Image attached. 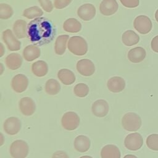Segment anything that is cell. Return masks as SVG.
I'll return each mask as SVG.
<instances>
[{
    "label": "cell",
    "mask_w": 158,
    "mask_h": 158,
    "mask_svg": "<svg viewBox=\"0 0 158 158\" xmlns=\"http://www.w3.org/2000/svg\"><path fill=\"white\" fill-rule=\"evenodd\" d=\"M80 121V117L77 114L74 112L69 111L63 115L61 119V123L64 129L72 131L78 128Z\"/></svg>",
    "instance_id": "8992f818"
},
{
    "label": "cell",
    "mask_w": 158,
    "mask_h": 158,
    "mask_svg": "<svg viewBox=\"0 0 158 158\" xmlns=\"http://www.w3.org/2000/svg\"><path fill=\"white\" fill-rule=\"evenodd\" d=\"M146 56L145 49L142 47H136L131 49L128 52V59L133 63L142 62Z\"/></svg>",
    "instance_id": "e0dca14e"
},
{
    "label": "cell",
    "mask_w": 158,
    "mask_h": 158,
    "mask_svg": "<svg viewBox=\"0 0 158 158\" xmlns=\"http://www.w3.org/2000/svg\"><path fill=\"white\" fill-rule=\"evenodd\" d=\"M41 6L46 12H51L53 9V5L50 0H38Z\"/></svg>",
    "instance_id": "d6a6232c"
},
{
    "label": "cell",
    "mask_w": 158,
    "mask_h": 158,
    "mask_svg": "<svg viewBox=\"0 0 158 158\" xmlns=\"http://www.w3.org/2000/svg\"><path fill=\"white\" fill-rule=\"evenodd\" d=\"M21 121L15 117L7 118L3 124V128L6 133L10 135H16L21 129Z\"/></svg>",
    "instance_id": "ba28073f"
},
{
    "label": "cell",
    "mask_w": 158,
    "mask_h": 158,
    "mask_svg": "<svg viewBox=\"0 0 158 158\" xmlns=\"http://www.w3.org/2000/svg\"><path fill=\"white\" fill-rule=\"evenodd\" d=\"M142 124L141 117L136 113L128 112L122 118V125L128 131H135L139 129Z\"/></svg>",
    "instance_id": "3957f363"
},
{
    "label": "cell",
    "mask_w": 158,
    "mask_h": 158,
    "mask_svg": "<svg viewBox=\"0 0 158 158\" xmlns=\"http://www.w3.org/2000/svg\"><path fill=\"white\" fill-rule=\"evenodd\" d=\"M120 2L126 7L135 8L138 6L139 0H120Z\"/></svg>",
    "instance_id": "836d02e7"
},
{
    "label": "cell",
    "mask_w": 158,
    "mask_h": 158,
    "mask_svg": "<svg viewBox=\"0 0 158 158\" xmlns=\"http://www.w3.org/2000/svg\"><path fill=\"white\" fill-rule=\"evenodd\" d=\"M2 39L8 49L11 51H18L21 48V43L14 35L12 31L7 29L2 33Z\"/></svg>",
    "instance_id": "9c48e42d"
},
{
    "label": "cell",
    "mask_w": 158,
    "mask_h": 158,
    "mask_svg": "<svg viewBox=\"0 0 158 158\" xmlns=\"http://www.w3.org/2000/svg\"><path fill=\"white\" fill-rule=\"evenodd\" d=\"M123 158H138L136 156L132 154H127L123 157Z\"/></svg>",
    "instance_id": "74e56055"
},
{
    "label": "cell",
    "mask_w": 158,
    "mask_h": 158,
    "mask_svg": "<svg viewBox=\"0 0 158 158\" xmlns=\"http://www.w3.org/2000/svg\"><path fill=\"white\" fill-rule=\"evenodd\" d=\"M60 85L55 79L51 78L47 80L45 84V91L50 95H55L59 93Z\"/></svg>",
    "instance_id": "83f0119b"
},
{
    "label": "cell",
    "mask_w": 158,
    "mask_h": 158,
    "mask_svg": "<svg viewBox=\"0 0 158 158\" xmlns=\"http://www.w3.org/2000/svg\"><path fill=\"white\" fill-rule=\"evenodd\" d=\"M124 144L128 150L137 151L139 149L143 144V137L138 133L128 134L125 138Z\"/></svg>",
    "instance_id": "52a82bcc"
},
{
    "label": "cell",
    "mask_w": 158,
    "mask_h": 158,
    "mask_svg": "<svg viewBox=\"0 0 158 158\" xmlns=\"http://www.w3.org/2000/svg\"><path fill=\"white\" fill-rule=\"evenodd\" d=\"M33 73L38 77H42L46 75L48 72V66L46 62L43 60H38L34 62L31 65Z\"/></svg>",
    "instance_id": "cb8c5ba5"
},
{
    "label": "cell",
    "mask_w": 158,
    "mask_h": 158,
    "mask_svg": "<svg viewBox=\"0 0 158 158\" xmlns=\"http://www.w3.org/2000/svg\"><path fill=\"white\" fill-rule=\"evenodd\" d=\"M80 158H93V157L91 156H83L80 157Z\"/></svg>",
    "instance_id": "ab89813d"
},
{
    "label": "cell",
    "mask_w": 158,
    "mask_h": 158,
    "mask_svg": "<svg viewBox=\"0 0 158 158\" xmlns=\"http://www.w3.org/2000/svg\"><path fill=\"white\" fill-rule=\"evenodd\" d=\"M43 14V10L38 6H32L27 8L25 9L23 12V16L29 19L40 17Z\"/></svg>",
    "instance_id": "f1b7e54d"
},
{
    "label": "cell",
    "mask_w": 158,
    "mask_h": 158,
    "mask_svg": "<svg viewBox=\"0 0 158 158\" xmlns=\"http://www.w3.org/2000/svg\"><path fill=\"white\" fill-rule=\"evenodd\" d=\"M69 38V35H63L59 36L55 42V52L58 55H62L66 49L67 42Z\"/></svg>",
    "instance_id": "4316f807"
},
{
    "label": "cell",
    "mask_w": 158,
    "mask_h": 158,
    "mask_svg": "<svg viewBox=\"0 0 158 158\" xmlns=\"http://www.w3.org/2000/svg\"><path fill=\"white\" fill-rule=\"evenodd\" d=\"M107 86L109 91L112 93H119L125 88L124 79L120 77H113L108 80Z\"/></svg>",
    "instance_id": "2e32d148"
},
{
    "label": "cell",
    "mask_w": 158,
    "mask_h": 158,
    "mask_svg": "<svg viewBox=\"0 0 158 158\" xmlns=\"http://www.w3.org/2000/svg\"><path fill=\"white\" fill-rule=\"evenodd\" d=\"M77 70L82 75L89 77L95 72V66L93 62L88 59H81L77 63Z\"/></svg>",
    "instance_id": "8fae6325"
},
{
    "label": "cell",
    "mask_w": 158,
    "mask_h": 158,
    "mask_svg": "<svg viewBox=\"0 0 158 158\" xmlns=\"http://www.w3.org/2000/svg\"><path fill=\"white\" fill-rule=\"evenodd\" d=\"M155 19H156V20L158 22V9L156 10L155 13Z\"/></svg>",
    "instance_id": "f35d334b"
},
{
    "label": "cell",
    "mask_w": 158,
    "mask_h": 158,
    "mask_svg": "<svg viewBox=\"0 0 158 158\" xmlns=\"http://www.w3.org/2000/svg\"><path fill=\"white\" fill-rule=\"evenodd\" d=\"M27 28V22L23 20H17L14 23L13 30L15 35L18 38H23L26 36Z\"/></svg>",
    "instance_id": "484cf974"
},
{
    "label": "cell",
    "mask_w": 158,
    "mask_h": 158,
    "mask_svg": "<svg viewBox=\"0 0 158 158\" xmlns=\"http://www.w3.org/2000/svg\"><path fill=\"white\" fill-rule=\"evenodd\" d=\"M151 47L153 51L158 53V35L152 38L151 43Z\"/></svg>",
    "instance_id": "d590c367"
},
{
    "label": "cell",
    "mask_w": 158,
    "mask_h": 158,
    "mask_svg": "<svg viewBox=\"0 0 158 158\" xmlns=\"http://www.w3.org/2000/svg\"><path fill=\"white\" fill-rule=\"evenodd\" d=\"M68 48L72 54L76 56H83L88 51V44L83 38L74 36L69 39Z\"/></svg>",
    "instance_id": "7a4b0ae2"
},
{
    "label": "cell",
    "mask_w": 158,
    "mask_h": 158,
    "mask_svg": "<svg viewBox=\"0 0 158 158\" xmlns=\"http://www.w3.org/2000/svg\"><path fill=\"white\" fill-rule=\"evenodd\" d=\"M13 14L12 8L7 4L1 3L0 4V18L2 19H7Z\"/></svg>",
    "instance_id": "4dcf8cb0"
},
{
    "label": "cell",
    "mask_w": 158,
    "mask_h": 158,
    "mask_svg": "<svg viewBox=\"0 0 158 158\" xmlns=\"http://www.w3.org/2000/svg\"><path fill=\"white\" fill-rule=\"evenodd\" d=\"M135 30L142 35H146L151 31L152 23L151 19L146 15H140L137 16L133 22Z\"/></svg>",
    "instance_id": "5b68a950"
},
{
    "label": "cell",
    "mask_w": 158,
    "mask_h": 158,
    "mask_svg": "<svg viewBox=\"0 0 158 158\" xmlns=\"http://www.w3.org/2000/svg\"><path fill=\"white\" fill-rule=\"evenodd\" d=\"M123 43L127 46H131L136 44L139 41V36L133 30H127L122 36Z\"/></svg>",
    "instance_id": "603a6c76"
},
{
    "label": "cell",
    "mask_w": 158,
    "mask_h": 158,
    "mask_svg": "<svg viewBox=\"0 0 158 158\" xmlns=\"http://www.w3.org/2000/svg\"><path fill=\"white\" fill-rule=\"evenodd\" d=\"M57 77L59 80L65 85L73 84L75 81V76L73 72L67 69H62L59 70Z\"/></svg>",
    "instance_id": "7402d4cb"
},
{
    "label": "cell",
    "mask_w": 158,
    "mask_h": 158,
    "mask_svg": "<svg viewBox=\"0 0 158 158\" xmlns=\"http://www.w3.org/2000/svg\"><path fill=\"white\" fill-rule=\"evenodd\" d=\"M41 51L36 45H28L25 48L23 51V56L24 59L28 62L34 60L40 56Z\"/></svg>",
    "instance_id": "ffe728a7"
},
{
    "label": "cell",
    "mask_w": 158,
    "mask_h": 158,
    "mask_svg": "<svg viewBox=\"0 0 158 158\" xmlns=\"http://www.w3.org/2000/svg\"><path fill=\"white\" fill-rule=\"evenodd\" d=\"M72 0H55L54 7L56 9H61L67 7Z\"/></svg>",
    "instance_id": "e575fe53"
},
{
    "label": "cell",
    "mask_w": 158,
    "mask_h": 158,
    "mask_svg": "<svg viewBox=\"0 0 158 158\" xmlns=\"http://www.w3.org/2000/svg\"><path fill=\"white\" fill-rule=\"evenodd\" d=\"M9 152L13 158H25L29 152L28 145L25 141L15 140L11 144Z\"/></svg>",
    "instance_id": "277c9868"
},
{
    "label": "cell",
    "mask_w": 158,
    "mask_h": 158,
    "mask_svg": "<svg viewBox=\"0 0 158 158\" xmlns=\"http://www.w3.org/2000/svg\"><path fill=\"white\" fill-rule=\"evenodd\" d=\"M96 14V8L91 4H85L81 5L77 10L78 16L85 21L91 20Z\"/></svg>",
    "instance_id": "5bb4252c"
},
{
    "label": "cell",
    "mask_w": 158,
    "mask_h": 158,
    "mask_svg": "<svg viewBox=\"0 0 158 158\" xmlns=\"http://www.w3.org/2000/svg\"><path fill=\"white\" fill-rule=\"evenodd\" d=\"M118 5L116 0H103L99 6L101 13L104 15H111L118 10Z\"/></svg>",
    "instance_id": "9a60e30c"
},
{
    "label": "cell",
    "mask_w": 158,
    "mask_h": 158,
    "mask_svg": "<svg viewBox=\"0 0 158 158\" xmlns=\"http://www.w3.org/2000/svg\"><path fill=\"white\" fill-rule=\"evenodd\" d=\"M109 109V104L104 99L96 100L91 106L92 113L98 117H105L108 114Z\"/></svg>",
    "instance_id": "4fadbf2b"
},
{
    "label": "cell",
    "mask_w": 158,
    "mask_h": 158,
    "mask_svg": "<svg viewBox=\"0 0 158 158\" xmlns=\"http://www.w3.org/2000/svg\"><path fill=\"white\" fill-rule=\"evenodd\" d=\"M91 142L89 139L85 135H79L77 136L73 142L75 149L80 152H86L90 148Z\"/></svg>",
    "instance_id": "ac0fdd59"
},
{
    "label": "cell",
    "mask_w": 158,
    "mask_h": 158,
    "mask_svg": "<svg viewBox=\"0 0 158 158\" xmlns=\"http://www.w3.org/2000/svg\"><path fill=\"white\" fill-rule=\"evenodd\" d=\"M64 30L69 33H77L81 30V23L74 18H70L66 20L63 25Z\"/></svg>",
    "instance_id": "d4e9b609"
},
{
    "label": "cell",
    "mask_w": 158,
    "mask_h": 158,
    "mask_svg": "<svg viewBox=\"0 0 158 158\" xmlns=\"http://www.w3.org/2000/svg\"><path fill=\"white\" fill-rule=\"evenodd\" d=\"M22 64V58L18 53L9 54L6 58V64L10 70H17L20 67Z\"/></svg>",
    "instance_id": "44dd1931"
},
{
    "label": "cell",
    "mask_w": 158,
    "mask_h": 158,
    "mask_svg": "<svg viewBox=\"0 0 158 158\" xmlns=\"http://www.w3.org/2000/svg\"><path fill=\"white\" fill-rule=\"evenodd\" d=\"M28 85V79L23 74H17L15 75L11 81V86L13 90L18 93L25 91Z\"/></svg>",
    "instance_id": "30bf717a"
},
{
    "label": "cell",
    "mask_w": 158,
    "mask_h": 158,
    "mask_svg": "<svg viewBox=\"0 0 158 158\" xmlns=\"http://www.w3.org/2000/svg\"><path fill=\"white\" fill-rule=\"evenodd\" d=\"M55 28L52 22L44 17H38L28 25L27 35L35 45L43 46L50 43L55 36Z\"/></svg>",
    "instance_id": "6da1fadb"
},
{
    "label": "cell",
    "mask_w": 158,
    "mask_h": 158,
    "mask_svg": "<svg viewBox=\"0 0 158 158\" xmlns=\"http://www.w3.org/2000/svg\"><path fill=\"white\" fill-rule=\"evenodd\" d=\"M74 94L79 98H84L89 93V87L85 83H78L73 88Z\"/></svg>",
    "instance_id": "f546056e"
},
{
    "label": "cell",
    "mask_w": 158,
    "mask_h": 158,
    "mask_svg": "<svg viewBox=\"0 0 158 158\" xmlns=\"http://www.w3.org/2000/svg\"><path fill=\"white\" fill-rule=\"evenodd\" d=\"M120 156L119 149L114 144H107L101 151V158H120Z\"/></svg>",
    "instance_id": "d6986e66"
},
{
    "label": "cell",
    "mask_w": 158,
    "mask_h": 158,
    "mask_svg": "<svg viewBox=\"0 0 158 158\" xmlns=\"http://www.w3.org/2000/svg\"><path fill=\"white\" fill-rule=\"evenodd\" d=\"M146 145L151 150L158 151V134H151L146 138Z\"/></svg>",
    "instance_id": "1f68e13d"
},
{
    "label": "cell",
    "mask_w": 158,
    "mask_h": 158,
    "mask_svg": "<svg viewBox=\"0 0 158 158\" xmlns=\"http://www.w3.org/2000/svg\"><path fill=\"white\" fill-rule=\"evenodd\" d=\"M52 158H69L66 152L62 151H57L55 152L52 156Z\"/></svg>",
    "instance_id": "8d00e7d4"
},
{
    "label": "cell",
    "mask_w": 158,
    "mask_h": 158,
    "mask_svg": "<svg viewBox=\"0 0 158 158\" xmlns=\"http://www.w3.org/2000/svg\"><path fill=\"white\" fill-rule=\"evenodd\" d=\"M19 109L25 116L33 115L36 110V104L34 101L29 97L22 98L19 102Z\"/></svg>",
    "instance_id": "7c38bea8"
}]
</instances>
